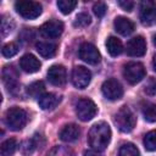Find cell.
<instances>
[{"label":"cell","mask_w":156,"mask_h":156,"mask_svg":"<svg viewBox=\"0 0 156 156\" xmlns=\"http://www.w3.org/2000/svg\"><path fill=\"white\" fill-rule=\"evenodd\" d=\"M111 140V128L105 122L95 123L88 133V143L95 151H104Z\"/></svg>","instance_id":"6da1fadb"},{"label":"cell","mask_w":156,"mask_h":156,"mask_svg":"<svg viewBox=\"0 0 156 156\" xmlns=\"http://www.w3.org/2000/svg\"><path fill=\"white\" fill-rule=\"evenodd\" d=\"M113 121H115V124L117 126V128L123 133L132 132L136 123V118H135L133 111L128 106H122L115 113Z\"/></svg>","instance_id":"7a4b0ae2"},{"label":"cell","mask_w":156,"mask_h":156,"mask_svg":"<svg viewBox=\"0 0 156 156\" xmlns=\"http://www.w3.org/2000/svg\"><path fill=\"white\" fill-rule=\"evenodd\" d=\"M5 123L11 130H21L27 124V112L17 106L10 107L5 113Z\"/></svg>","instance_id":"3957f363"},{"label":"cell","mask_w":156,"mask_h":156,"mask_svg":"<svg viewBox=\"0 0 156 156\" xmlns=\"http://www.w3.org/2000/svg\"><path fill=\"white\" fill-rule=\"evenodd\" d=\"M15 10L20 16L27 20H34L41 15V5L37 1L30 0H20L15 2Z\"/></svg>","instance_id":"277c9868"},{"label":"cell","mask_w":156,"mask_h":156,"mask_svg":"<svg viewBox=\"0 0 156 156\" xmlns=\"http://www.w3.org/2000/svg\"><path fill=\"white\" fill-rule=\"evenodd\" d=\"M96 111H98V107L95 102L88 98H82L76 104V113L78 118L83 122L90 121L96 115Z\"/></svg>","instance_id":"5b68a950"},{"label":"cell","mask_w":156,"mask_h":156,"mask_svg":"<svg viewBox=\"0 0 156 156\" xmlns=\"http://www.w3.org/2000/svg\"><path fill=\"white\" fill-rule=\"evenodd\" d=\"M145 74H146L145 67L140 62H129V63L124 65L123 76L126 78V80L130 84H136L140 80H143Z\"/></svg>","instance_id":"8992f818"},{"label":"cell","mask_w":156,"mask_h":156,"mask_svg":"<svg viewBox=\"0 0 156 156\" xmlns=\"http://www.w3.org/2000/svg\"><path fill=\"white\" fill-rule=\"evenodd\" d=\"M101 91L104 96L108 100H118L123 95V88L121 83L115 78H110L105 80L101 85Z\"/></svg>","instance_id":"52a82bcc"},{"label":"cell","mask_w":156,"mask_h":156,"mask_svg":"<svg viewBox=\"0 0 156 156\" xmlns=\"http://www.w3.org/2000/svg\"><path fill=\"white\" fill-rule=\"evenodd\" d=\"M78 54H79V57L89 65H96L101 60V55H100L99 50L91 43H83L79 46Z\"/></svg>","instance_id":"ba28073f"},{"label":"cell","mask_w":156,"mask_h":156,"mask_svg":"<svg viewBox=\"0 0 156 156\" xmlns=\"http://www.w3.org/2000/svg\"><path fill=\"white\" fill-rule=\"evenodd\" d=\"M140 22L144 26H152L156 23V2L155 1H143L140 4Z\"/></svg>","instance_id":"9c48e42d"},{"label":"cell","mask_w":156,"mask_h":156,"mask_svg":"<svg viewBox=\"0 0 156 156\" xmlns=\"http://www.w3.org/2000/svg\"><path fill=\"white\" fill-rule=\"evenodd\" d=\"M2 82L9 93H16L20 87L18 73L13 66H5L2 68Z\"/></svg>","instance_id":"30bf717a"},{"label":"cell","mask_w":156,"mask_h":156,"mask_svg":"<svg viewBox=\"0 0 156 156\" xmlns=\"http://www.w3.org/2000/svg\"><path fill=\"white\" fill-rule=\"evenodd\" d=\"M91 80V73L88 68L83 66H77L72 71V83L78 89H84L89 85Z\"/></svg>","instance_id":"8fae6325"},{"label":"cell","mask_w":156,"mask_h":156,"mask_svg":"<svg viewBox=\"0 0 156 156\" xmlns=\"http://www.w3.org/2000/svg\"><path fill=\"white\" fill-rule=\"evenodd\" d=\"M40 32L46 38H58L63 32V23L58 20H49L40 27Z\"/></svg>","instance_id":"7c38bea8"},{"label":"cell","mask_w":156,"mask_h":156,"mask_svg":"<svg viewBox=\"0 0 156 156\" xmlns=\"http://www.w3.org/2000/svg\"><path fill=\"white\" fill-rule=\"evenodd\" d=\"M48 80L56 87L63 85L67 80L66 68L62 65H54L48 71Z\"/></svg>","instance_id":"4fadbf2b"},{"label":"cell","mask_w":156,"mask_h":156,"mask_svg":"<svg viewBox=\"0 0 156 156\" xmlns=\"http://www.w3.org/2000/svg\"><path fill=\"white\" fill-rule=\"evenodd\" d=\"M145 52H146V41L143 37L140 35L134 37L127 43V54L129 56L139 57L143 56Z\"/></svg>","instance_id":"5bb4252c"},{"label":"cell","mask_w":156,"mask_h":156,"mask_svg":"<svg viewBox=\"0 0 156 156\" xmlns=\"http://www.w3.org/2000/svg\"><path fill=\"white\" fill-rule=\"evenodd\" d=\"M20 67L27 73H35L40 69V61L32 54H26L20 60Z\"/></svg>","instance_id":"9a60e30c"},{"label":"cell","mask_w":156,"mask_h":156,"mask_svg":"<svg viewBox=\"0 0 156 156\" xmlns=\"http://www.w3.org/2000/svg\"><path fill=\"white\" fill-rule=\"evenodd\" d=\"M80 135V129L77 124H66L62 127V129L60 130V139L65 143H72V141H76Z\"/></svg>","instance_id":"2e32d148"},{"label":"cell","mask_w":156,"mask_h":156,"mask_svg":"<svg viewBox=\"0 0 156 156\" xmlns=\"http://www.w3.org/2000/svg\"><path fill=\"white\" fill-rule=\"evenodd\" d=\"M60 101L61 98L54 93H44L38 99V104L43 110H52L60 104Z\"/></svg>","instance_id":"e0dca14e"},{"label":"cell","mask_w":156,"mask_h":156,"mask_svg":"<svg viewBox=\"0 0 156 156\" xmlns=\"http://www.w3.org/2000/svg\"><path fill=\"white\" fill-rule=\"evenodd\" d=\"M115 28H116V30L119 34H122V35H129L134 30V23L129 18H127V17L118 16L115 20Z\"/></svg>","instance_id":"ac0fdd59"},{"label":"cell","mask_w":156,"mask_h":156,"mask_svg":"<svg viewBox=\"0 0 156 156\" xmlns=\"http://www.w3.org/2000/svg\"><path fill=\"white\" fill-rule=\"evenodd\" d=\"M37 51L39 52L40 56L45 58H50L56 54V44L50 41H39L37 44Z\"/></svg>","instance_id":"d6986e66"},{"label":"cell","mask_w":156,"mask_h":156,"mask_svg":"<svg viewBox=\"0 0 156 156\" xmlns=\"http://www.w3.org/2000/svg\"><path fill=\"white\" fill-rule=\"evenodd\" d=\"M106 49L111 56H118L123 51L122 41L116 37H110L106 40Z\"/></svg>","instance_id":"ffe728a7"},{"label":"cell","mask_w":156,"mask_h":156,"mask_svg":"<svg viewBox=\"0 0 156 156\" xmlns=\"http://www.w3.org/2000/svg\"><path fill=\"white\" fill-rule=\"evenodd\" d=\"M17 144L16 140L13 138L6 139L2 144H1V149H0V155L1 156H13L15 151H16Z\"/></svg>","instance_id":"44dd1931"},{"label":"cell","mask_w":156,"mask_h":156,"mask_svg":"<svg viewBox=\"0 0 156 156\" xmlns=\"http://www.w3.org/2000/svg\"><path fill=\"white\" fill-rule=\"evenodd\" d=\"M143 116L147 122H156V104L146 102L141 107Z\"/></svg>","instance_id":"7402d4cb"},{"label":"cell","mask_w":156,"mask_h":156,"mask_svg":"<svg viewBox=\"0 0 156 156\" xmlns=\"http://www.w3.org/2000/svg\"><path fill=\"white\" fill-rule=\"evenodd\" d=\"M40 139H43V136L39 135V134H35L32 139L27 140V141L23 144V151H24L26 154H28V152H32V151H34L35 149L40 147V146L44 144V143H40V141H39Z\"/></svg>","instance_id":"603a6c76"},{"label":"cell","mask_w":156,"mask_h":156,"mask_svg":"<svg viewBox=\"0 0 156 156\" xmlns=\"http://www.w3.org/2000/svg\"><path fill=\"white\" fill-rule=\"evenodd\" d=\"M44 89H45L44 83H43L41 80H37V82L32 83V84L28 87L27 91H28V94H29L30 96H33V98H38V99H39V98L44 94Z\"/></svg>","instance_id":"cb8c5ba5"},{"label":"cell","mask_w":156,"mask_h":156,"mask_svg":"<svg viewBox=\"0 0 156 156\" xmlns=\"http://www.w3.org/2000/svg\"><path fill=\"white\" fill-rule=\"evenodd\" d=\"M118 156H140V154H139L138 147L134 144L127 143V144H123L119 147Z\"/></svg>","instance_id":"d4e9b609"},{"label":"cell","mask_w":156,"mask_h":156,"mask_svg":"<svg viewBox=\"0 0 156 156\" xmlns=\"http://www.w3.org/2000/svg\"><path fill=\"white\" fill-rule=\"evenodd\" d=\"M76 6H77V1L74 0H58L57 1V7L63 15L71 13Z\"/></svg>","instance_id":"484cf974"},{"label":"cell","mask_w":156,"mask_h":156,"mask_svg":"<svg viewBox=\"0 0 156 156\" xmlns=\"http://www.w3.org/2000/svg\"><path fill=\"white\" fill-rule=\"evenodd\" d=\"M144 146L149 151H156V130H151L144 136Z\"/></svg>","instance_id":"4316f807"},{"label":"cell","mask_w":156,"mask_h":156,"mask_svg":"<svg viewBox=\"0 0 156 156\" xmlns=\"http://www.w3.org/2000/svg\"><path fill=\"white\" fill-rule=\"evenodd\" d=\"M13 27H15V23H13L12 18L6 16V15H4L1 17V35L6 37L13 29Z\"/></svg>","instance_id":"83f0119b"},{"label":"cell","mask_w":156,"mask_h":156,"mask_svg":"<svg viewBox=\"0 0 156 156\" xmlns=\"http://www.w3.org/2000/svg\"><path fill=\"white\" fill-rule=\"evenodd\" d=\"M18 50H20V48H18L17 43H7V44H5L2 46L1 54L5 57H12L18 52Z\"/></svg>","instance_id":"f1b7e54d"},{"label":"cell","mask_w":156,"mask_h":156,"mask_svg":"<svg viewBox=\"0 0 156 156\" xmlns=\"http://www.w3.org/2000/svg\"><path fill=\"white\" fill-rule=\"evenodd\" d=\"M90 22H91L90 16L85 12H82V13L77 15L73 24H74V27H87L88 24H90Z\"/></svg>","instance_id":"f546056e"},{"label":"cell","mask_w":156,"mask_h":156,"mask_svg":"<svg viewBox=\"0 0 156 156\" xmlns=\"http://www.w3.org/2000/svg\"><path fill=\"white\" fill-rule=\"evenodd\" d=\"M46 156H73V152L63 146H55L50 150V152Z\"/></svg>","instance_id":"4dcf8cb0"},{"label":"cell","mask_w":156,"mask_h":156,"mask_svg":"<svg viewBox=\"0 0 156 156\" xmlns=\"http://www.w3.org/2000/svg\"><path fill=\"white\" fill-rule=\"evenodd\" d=\"M106 10H107L106 4H105V2H101V1L95 2V4H94V6H93V11H94V13H95L99 18H101V17H104V16H105Z\"/></svg>","instance_id":"1f68e13d"},{"label":"cell","mask_w":156,"mask_h":156,"mask_svg":"<svg viewBox=\"0 0 156 156\" xmlns=\"http://www.w3.org/2000/svg\"><path fill=\"white\" fill-rule=\"evenodd\" d=\"M144 90H145V93H146L147 95H151V96L156 95V79H150V80L146 83Z\"/></svg>","instance_id":"d6a6232c"},{"label":"cell","mask_w":156,"mask_h":156,"mask_svg":"<svg viewBox=\"0 0 156 156\" xmlns=\"http://www.w3.org/2000/svg\"><path fill=\"white\" fill-rule=\"evenodd\" d=\"M118 5L124 10V11H132L133 10V7H134V2L133 1H130V0H124V1H118Z\"/></svg>","instance_id":"836d02e7"},{"label":"cell","mask_w":156,"mask_h":156,"mask_svg":"<svg viewBox=\"0 0 156 156\" xmlns=\"http://www.w3.org/2000/svg\"><path fill=\"white\" fill-rule=\"evenodd\" d=\"M84 156H101V155H99L98 151H95V150H89V151L84 152Z\"/></svg>","instance_id":"e575fe53"},{"label":"cell","mask_w":156,"mask_h":156,"mask_svg":"<svg viewBox=\"0 0 156 156\" xmlns=\"http://www.w3.org/2000/svg\"><path fill=\"white\" fill-rule=\"evenodd\" d=\"M152 66H154V69L156 71V55L154 56V60H152Z\"/></svg>","instance_id":"d590c367"},{"label":"cell","mask_w":156,"mask_h":156,"mask_svg":"<svg viewBox=\"0 0 156 156\" xmlns=\"http://www.w3.org/2000/svg\"><path fill=\"white\" fill-rule=\"evenodd\" d=\"M154 44H155V45H156V34H155V35H154Z\"/></svg>","instance_id":"8d00e7d4"}]
</instances>
